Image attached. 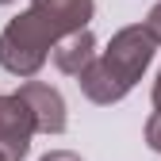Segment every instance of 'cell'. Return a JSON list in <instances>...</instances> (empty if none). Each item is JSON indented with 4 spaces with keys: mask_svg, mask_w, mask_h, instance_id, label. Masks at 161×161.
I'll return each instance as SVG.
<instances>
[{
    "mask_svg": "<svg viewBox=\"0 0 161 161\" xmlns=\"http://www.w3.org/2000/svg\"><path fill=\"white\" fill-rule=\"evenodd\" d=\"M0 161H8V157H4V153H0Z\"/></svg>",
    "mask_w": 161,
    "mask_h": 161,
    "instance_id": "8fae6325",
    "label": "cell"
},
{
    "mask_svg": "<svg viewBox=\"0 0 161 161\" xmlns=\"http://www.w3.org/2000/svg\"><path fill=\"white\" fill-rule=\"evenodd\" d=\"M153 38L142 23H134V27H123V31H115V38L108 42V50L92 58V62L80 69V92H85L92 104H119L134 85H138V77L146 73V65L153 62Z\"/></svg>",
    "mask_w": 161,
    "mask_h": 161,
    "instance_id": "7a4b0ae2",
    "label": "cell"
},
{
    "mask_svg": "<svg viewBox=\"0 0 161 161\" xmlns=\"http://www.w3.org/2000/svg\"><path fill=\"white\" fill-rule=\"evenodd\" d=\"M142 27L150 31L153 42H161V4H153V8H150V15H146V23H142Z\"/></svg>",
    "mask_w": 161,
    "mask_h": 161,
    "instance_id": "52a82bcc",
    "label": "cell"
},
{
    "mask_svg": "<svg viewBox=\"0 0 161 161\" xmlns=\"http://www.w3.org/2000/svg\"><path fill=\"white\" fill-rule=\"evenodd\" d=\"M19 96H23V104L31 108V119H35V130L42 134H62L65 130V100L58 88L42 85V80H27V85H19Z\"/></svg>",
    "mask_w": 161,
    "mask_h": 161,
    "instance_id": "277c9868",
    "label": "cell"
},
{
    "mask_svg": "<svg viewBox=\"0 0 161 161\" xmlns=\"http://www.w3.org/2000/svg\"><path fill=\"white\" fill-rule=\"evenodd\" d=\"M0 4H12V0H0Z\"/></svg>",
    "mask_w": 161,
    "mask_h": 161,
    "instance_id": "30bf717a",
    "label": "cell"
},
{
    "mask_svg": "<svg viewBox=\"0 0 161 161\" xmlns=\"http://www.w3.org/2000/svg\"><path fill=\"white\" fill-rule=\"evenodd\" d=\"M153 108L161 111V73H157V80H153Z\"/></svg>",
    "mask_w": 161,
    "mask_h": 161,
    "instance_id": "9c48e42d",
    "label": "cell"
},
{
    "mask_svg": "<svg viewBox=\"0 0 161 161\" xmlns=\"http://www.w3.org/2000/svg\"><path fill=\"white\" fill-rule=\"evenodd\" d=\"M92 8V0H31V8L0 31V65L15 77H35L58 38L88 27Z\"/></svg>",
    "mask_w": 161,
    "mask_h": 161,
    "instance_id": "6da1fadb",
    "label": "cell"
},
{
    "mask_svg": "<svg viewBox=\"0 0 161 161\" xmlns=\"http://www.w3.org/2000/svg\"><path fill=\"white\" fill-rule=\"evenodd\" d=\"M38 161H80L77 153H69V150H50L46 157H38Z\"/></svg>",
    "mask_w": 161,
    "mask_h": 161,
    "instance_id": "ba28073f",
    "label": "cell"
},
{
    "mask_svg": "<svg viewBox=\"0 0 161 161\" xmlns=\"http://www.w3.org/2000/svg\"><path fill=\"white\" fill-rule=\"evenodd\" d=\"M50 58H54V65L62 69V73L77 77V73L96 58V38H92V31H88V27H80V31L62 35V38L50 46Z\"/></svg>",
    "mask_w": 161,
    "mask_h": 161,
    "instance_id": "5b68a950",
    "label": "cell"
},
{
    "mask_svg": "<svg viewBox=\"0 0 161 161\" xmlns=\"http://www.w3.org/2000/svg\"><path fill=\"white\" fill-rule=\"evenodd\" d=\"M31 138H35V119L23 96L19 92L0 96V153L8 161H23L31 150Z\"/></svg>",
    "mask_w": 161,
    "mask_h": 161,
    "instance_id": "3957f363",
    "label": "cell"
},
{
    "mask_svg": "<svg viewBox=\"0 0 161 161\" xmlns=\"http://www.w3.org/2000/svg\"><path fill=\"white\" fill-rule=\"evenodd\" d=\"M146 142L161 153V111H153V115L146 119Z\"/></svg>",
    "mask_w": 161,
    "mask_h": 161,
    "instance_id": "8992f818",
    "label": "cell"
}]
</instances>
